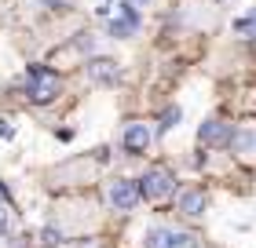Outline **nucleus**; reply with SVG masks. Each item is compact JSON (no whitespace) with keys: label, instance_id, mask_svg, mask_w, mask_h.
Segmentation results:
<instances>
[{"label":"nucleus","instance_id":"obj_1","mask_svg":"<svg viewBox=\"0 0 256 248\" xmlns=\"http://www.w3.org/2000/svg\"><path fill=\"white\" fill-rule=\"evenodd\" d=\"M139 190L150 205H168L172 197H176V175L168 168H150L143 179H139Z\"/></svg>","mask_w":256,"mask_h":248},{"label":"nucleus","instance_id":"obj_2","mask_svg":"<svg viewBox=\"0 0 256 248\" xmlns=\"http://www.w3.org/2000/svg\"><path fill=\"white\" fill-rule=\"evenodd\" d=\"M62 91V77L52 73V69H33L30 80H26V95L30 102H55Z\"/></svg>","mask_w":256,"mask_h":248},{"label":"nucleus","instance_id":"obj_3","mask_svg":"<svg viewBox=\"0 0 256 248\" xmlns=\"http://www.w3.org/2000/svg\"><path fill=\"white\" fill-rule=\"evenodd\" d=\"M143 245L146 248H198V238L183 234V230H172V227H150Z\"/></svg>","mask_w":256,"mask_h":248},{"label":"nucleus","instance_id":"obj_4","mask_svg":"<svg viewBox=\"0 0 256 248\" xmlns=\"http://www.w3.org/2000/svg\"><path fill=\"white\" fill-rule=\"evenodd\" d=\"M139 197H143V190H139V183H132V179H114L106 186V205L118 208V212H132L139 205Z\"/></svg>","mask_w":256,"mask_h":248},{"label":"nucleus","instance_id":"obj_5","mask_svg":"<svg viewBox=\"0 0 256 248\" xmlns=\"http://www.w3.org/2000/svg\"><path fill=\"white\" fill-rule=\"evenodd\" d=\"M118 7H121V15L106 22V33L110 37H132V33H139L143 22H139V11L132 7V0H124V4H118Z\"/></svg>","mask_w":256,"mask_h":248},{"label":"nucleus","instance_id":"obj_6","mask_svg":"<svg viewBox=\"0 0 256 248\" xmlns=\"http://www.w3.org/2000/svg\"><path fill=\"white\" fill-rule=\"evenodd\" d=\"M150 124H143V121H132L124 128V135H121V143H124V150L132 153V157H143L146 153V146H150Z\"/></svg>","mask_w":256,"mask_h":248},{"label":"nucleus","instance_id":"obj_7","mask_svg":"<svg viewBox=\"0 0 256 248\" xmlns=\"http://www.w3.org/2000/svg\"><path fill=\"white\" fill-rule=\"evenodd\" d=\"M198 139H202V146H230V139H234V128H230L227 121H205L202 132H198Z\"/></svg>","mask_w":256,"mask_h":248},{"label":"nucleus","instance_id":"obj_8","mask_svg":"<svg viewBox=\"0 0 256 248\" xmlns=\"http://www.w3.org/2000/svg\"><path fill=\"white\" fill-rule=\"evenodd\" d=\"M88 77H92V84H118L121 80V66L114 62V58H92L88 62Z\"/></svg>","mask_w":256,"mask_h":248},{"label":"nucleus","instance_id":"obj_9","mask_svg":"<svg viewBox=\"0 0 256 248\" xmlns=\"http://www.w3.org/2000/svg\"><path fill=\"white\" fill-rule=\"evenodd\" d=\"M205 205H208V197H205L202 186H190V190L180 194V216H187V219H202Z\"/></svg>","mask_w":256,"mask_h":248},{"label":"nucleus","instance_id":"obj_10","mask_svg":"<svg viewBox=\"0 0 256 248\" xmlns=\"http://www.w3.org/2000/svg\"><path fill=\"white\" fill-rule=\"evenodd\" d=\"M230 146H234L238 153H249V150H256V132H234Z\"/></svg>","mask_w":256,"mask_h":248},{"label":"nucleus","instance_id":"obj_11","mask_svg":"<svg viewBox=\"0 0 256 248\" xmlns=\"http://www.w3.org/2000/svg\"><path fill=\"white\" fill-rule=\"evenodd\" d=\"M40 241L48 245V248H55V245H62V234L55 230V227H48V230H40Z\"/></svg>","mask_w":256,"mask_h":248},{"label":"nucleus","instance_id":"obj_12","mask_svg":"<svg viewBox=\"0 0 256 248\" xmlns=\"http://www.w3.org/2000/svg\"><path fill=\"white\" fill-rule=\"evenodd\" d=\"M176 121H180V106H168L165 117H161V132H168V128L176 124Z\"/></svg>","mask_w":256,"mask_h":248},{"label":"nucleus","instance_id":"obj_13","mask_svg":"<svg viewBox=\"0 0 256 248\" xmlns=\"http://www.w3.org/2000/svg\"><path fill=\"white\" fill-rule=\"evenodd\" d=\"M8 227H11V205H4V201H0V238L8 234Z\"/></svg>","mask_w":256,"mask_h":248},{"label":"nucleus","instance_id":"obj_14","mask_svg":"<svg viewBox=\"0 0 256 248\" xmlns=\"http://www.w3.org/2000/svg\"><path fill=\"white\" fill-rule=\"evenodd\" d=\"M234 29H238V33H256V15L238 18V22H234Z\"/></svg>","mask_w":256,"mask_h":248},{"label":"nucleus","instance_id":"obj_15","mask_svg":"<svg viewBox=\"0 0 256 248\" xmlns=\"http://www.w3.org/2000/svg\"><path fill=\"white\" fill-rule=\"evenodd\" d=\"M15 135V128H11V121H0V139H11Z\"/></svg>","mask_w":256,"mask_h":248},{"label":"nucleus","instance_id":"obj_16","mask_svg":"<svg viewBox=\"0 0 256 248\" xmlns=\"http://www.w3.org/2000/svg\"><path fill=\"white\" fill-rule=\"evenodd\" d=\"M132 4H150V0H132Z\"/></svg>","mask_w":256,"mask_h":248},{"label":"nucleus","instance_id":"obj_17","mask_svg":"<svg viewBox=\"0 0 256 248\" xmlns=\"http://www.w3.org/2000/svg\"><path fill=\"white\" fill-rule=\"evenodd\" d=\"M0 194H4V190H0Z\"/></svg>","mask_w":256,"mask_h":248}]
</instances>
